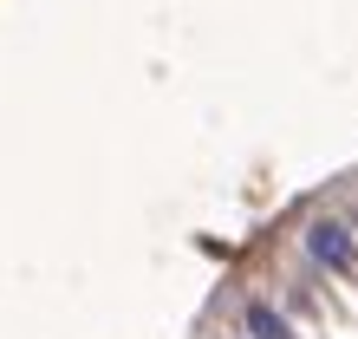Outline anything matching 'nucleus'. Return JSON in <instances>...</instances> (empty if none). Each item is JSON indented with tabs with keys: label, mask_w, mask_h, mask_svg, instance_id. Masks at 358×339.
Returning <instances> with one entry per match:
<instances>
[{
	"label": "nucleus",
	"mask_w": 358,
	"mask_h": 339,
	"mask_svg": "<svg viewBox=\"0 0 358 339\" xmlns=\"http://www.w3.org/2000/svg\"><path fill=\"white\" fill-rule=\"evenodd\" d=\"M306 254H313L326 274H352V268H358V242H352V228H345V222H332V216H320V222L306 228Z\"/></svg>",
	"instance_id": "obj_1"
},
{
	"label": "nucleus",
	"mask_w": 358,
	"mask_h": 339,
	"mask_svg": "<svg viewBox=\"0 0 358 339\" xmlns=\"http://www.w3.org/2000/svg\"><path fill=\"white\" fill-rule=\"evenodd\" d=\"M241 326H248V339H293L287 313H273L267 300H248V307H241Z\"/></svg>",
	"instance_id": "obj_2"
}]
</instances>
